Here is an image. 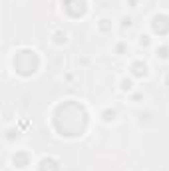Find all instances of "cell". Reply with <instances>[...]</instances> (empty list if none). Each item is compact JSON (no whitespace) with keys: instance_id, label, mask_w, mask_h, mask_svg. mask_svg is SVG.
I'll return each mask as SVG.
<instances>
[{"instance_id":"cell-8","label":"cell","mask_w":169,"mask_h":171,"mask_svg":"<svg viewBox=\"0 0 169 171\" xmlns=\"http://www.w3.org/2000/svg\"><path fill=\"white\" fill-rule=\"evenodd\" d=\"M122 26H124V28L125 26H131V18H124V24H122Z\"/></svg>"},{"instance_id":"cell-6","label":"cell","mask_w":169,"mask_h":171,"mask_svg":"<svg viewBox=\"0 0 169 171\" xmlns=\"http://www.w3.org/2000/svg\"><path fill=\"white\" fill-rule=\"evenodd\" d=\"M122 90L129 91V90H131V82H129V80H122Z\"/></svg>"},{"instance_id":"cell-3","label":"cell","mask_w":169,"mask_h":171,"mask_svg":"<svg viewBox=\"0 0 169 171\" xmlns=\"http://www.w3.org/2000/svg\"><path fill=\"white\" fill-rule=\"evenodd\" d=\"M103 119H105V121H110V119H115V112H110V110H108V112H103Z\"/></svg>"},{"instance_id":"cell-2","label":"cell","mask_w":169,"mask_h":171,"mask_svg":"<svg viewBox=\"0 0 169 171\" xmlns=\"http://www.w3.org/2000/svg\"><path fill=\"white\" fill-rule=\"evenodd\" d=\"M157 56L169 58V48H167V46H163V48H157Z\"/></svg>"},{"instance_id":"cell-4","label":"cell","mask_w":169,"mask_h":171,"mask_svg":"<svg viewBox=\"0 0 169 171\" xmlns=\"http://www.w3.org/2000/svg\"><path fill=\"white\" fill-rule=\"evenodd\" d=\"M100 28L101 30H110V26H112V24H110V20H108V18H103V20H100Z\"/></svg>"},{"instance_id":"cell-7","label":"cell","mask_w":169,"mask_h":171,"mask_svg":"<svg viewBox=\"0 0 169 171\" xmlns=\"http://www.w3.org/2000/svg\"><path fill=\"white\" fill-rule=\"evenodd\" d=\"M139 44H141V46H149V36H141Z\"/></svg>"},{"instance_id":"cell-5","label":"cell","mask_w":169,"mask_h":171,"mask_svg":"<svg viewBox=\"0 0 169 171\" xmlns=\"http://www.w3.org/2000/svg\"><path fill=\"white\" fill-rule=\"evenodd\" d=\"M56 42H58V44L66 42V32H58V34H56Z\"/></svg>"},{"instance_id":"cell-1","label":"cell","mask_w":169,"mask_h":171,"mask_svg":"<svg viewBox=\"0 0 169 171\" xmlns=\"http://www.w3.org/2000/svg\"><path fill=\"white\" fill-rule=\"evenodd\" d=\"M131 70H133V76H139V78L147 74V66L143 62H135L133 66H131Z\"/></svg>"}]
</instances>
